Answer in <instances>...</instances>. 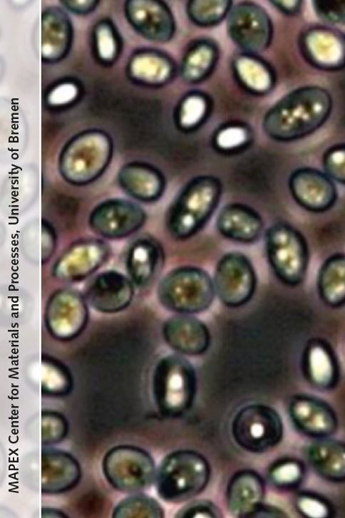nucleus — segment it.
I'll list each match as a JSON object with an SVG mask.
<instances>
[{"label":"nucleus","instance_id":"a211bd4d","mask_svg":"<svg viewBox=\"0 0 345 518\" xmlns=\"http://www.w3.org/2000/svg\"><path fill=\"white\" fill-rule=\"evenodd\" d=\"M216 226L224 237L249 244L259 239L264 224L260 214L251 207L242 203H230L220 210Z\"/></svg>","mask_w":345,"mask_h":518},{"label":"nucleus","instance_id":"f8f14e48","mask_svg":"<svg viewBox=\"0 0 345 518\" xmlns=\"http://www.w3.org/2000/svg\"><path fill=\"white\" fill-rule=\"evenodd\" d=\"M110 454L105 459V475L118 488L138 492L148 487L153 482L155 465L145 451L137 447H124Z\"/></svg>","mask_w":345,"mask_h":518},{"label":"nucleus","instance_id":"ea45409f","mask_svg":"<svg viewBox=\"0 0 345 518\" xmlns=\"http://www.w3.org/2000/svg\"><path fill=\"white\" fill-rule=\"evenodd\" d=\"M95 1H66V6L71 11L76 14H87L96 8L97 3Z\"/></svg>","mask_w":345,"mask_h":518},{"label":"nucleus","instance_id":"dca6fc26","mask_svg":"<svg viewBox=\"0 0 345 518\" xmlns=\"http://www.w3.org/2000/svg\"><path fill=\"white\" fill-rule=\"evenodd\" d=\"M176 67L163 51L143 48L132 55L128 64L129 77L136 83L150 88L163 86L174 78Z\"/></svg>","mask_w":345,"mask_h":518},{"label":"nucleus","instance_id":"aec40b11","mask_svg":"<svg viewBox=\"0 0 345 518\" xmlns=\"http://www.w3.org/2000/svg\"><path fill=\"white\" fill-rule=\"evenodd\" d=\"M133 295L130 281L115 272L98 276L91 285L88 298L97 309L113 312L127 306Z\"/></svg>","mask_w":345,"mask_h":518},{"label":"nucleus","instance_id":"9d476101","mask_svg":"<svg viewBox=\"0 0 345 518\" xmlns=\"http://www.w3.org/2000/svg\"><path fill=\"white\" fill-rule=\"evenodd\" d=\"M215 294L223 304L238 308L248 303L254 294L257 276L249 259L237 252L223 255L214 274Z\"/></svg>","mask_w":345,"mask_h":518},{"label":"nucleus","instance_id":"6ab92c4d","mask_svg":"<svg viewBox=\"0 0 345 518\" xmlns=\"http://www.w3.org/2000/svg\"><path fill=\"white\" fill-rule=\"evenodd\" d=\"M73 37L71 21L57 7L46 9L42 14V58L56 62L70 50Z\"/></svg>","mask_w":345,"mask_h":518},{"label":"nucleus","instance_id":"393cba45","mask_svg":"<svg viewBox=\"0 0 345 518\" xmlns=\"http://www.w3.org/2000/svg\"><path fill=\"white\" fill-rule=\"evenodd\" d=\"M232 68L237 82L253 95H264L273 87L272 70L257 54L242 52L233 59Z\"/></svg>","mask_w":345,"mask_h":518},{"label":"nucleus","instance_id":"bb28decb","mask_svg":"<svg viewBox=\"0 0 345 518\" xmlns=\"http://www.w3.org/2000/svg\"><path fill=\"white\" fill-rule=\"evenodd\" d=\"M208 95L200 91H191L179 101L175 111V123L183 132H191L200 128L211 112Z\"/></svg>","mask_w":345,"mask_h":518},{"label":"nucleus","instance_id":"473e14b6","mask_svg":"<svg viewBox=\"0 0 345 518\" xmlns=\"http://www.w3.org/2000/svg\"><path fill=\"white\" fill-rule=\"evenodd\" d=\"M123 517H163V509L153 498L137 495L123 502Z\"/></svg>","mask_w":345,"mask_h":518},{"label":"nucleus","instance_id":"0eeeda50","mask_svg":"<svg viewBox=\"0 0 345 518\" xmlns=\"http://www.w3.org/2000/svg\"><path fill=\"white\" fill-rule=\"evenodd\" d=\"M265 247L269 263L280 279L294 283L302 276L307 249L299 230L287 222L274 223L267 230Z\"/></svg>","mask_w":345,"mask_h":518},{"label":"nucleus","instance_id":"f3484780","mask_svg":"<svg viewBox=\"0 0 345 518\" xmlns=\"http://www.w3.org/2000/svg\"><path fill=\"white\" fill-rule=\"evenodd\" d=\"M264 487L254 470H242L230 478L226 490L229 512L237 517H252L262 506Z\"/></svg>","mask_w":345,"mask_h":518},{"label":"nucleus","instance_id":"e433bc0d","mask_svg":"<svg viewBox=\"0 0 345 518\" xmlns=\"http://www.w3.org/2000/svg\"><path fill=\"white\" fill-rule=\"evenodd\" d=\"M300 476V468L293 462L277 464L270 471V477L279 486H288L297 482Z\"/></svg>","mask_w":345,"mask_h":518},{"label":"nucleus","instance_id":"412c9836","mask_svg":"<svg viewBox=\"0 0 345 518\" xmlns=\"http://www.w3.org/2000/svg\"><path fill=\"white\" fill-rule=\"evenodd\" d=\"M120 184L133 197L143 202L158 200L163 194L165 180L155 167L143 162L125 166L120 175Z\"/></svg>","mask_w":345,"mask_h":518},{"label":"nucleus","instance_id":"ddd939ff","mask_svg":"<svg viewBox=\"0 0 345 518\" xmlns=\"http://www.w3.org/2000/svg\"><path fill=\"white\" fill-rule=\"evenodd\" d=\"M126 19L143 38L167 43L175 33V21L169 6L160 1H129L125 4Z\"/></svg>","mask_w":345,"mask_h":518},{"label":"nucleus","instance_id":"f704fd0d","mask_svg":"<svg viewBox=\"0 0 345 518\" xmlns=\"http://www.w3.org/2000/svg\"><path fill=\"white\" fill-rule=\"evenodd\" d=\"M314 6L322 20L331 24H345V1H316Z\"/></svg>","mask_w":345,"mask_h":518},{"label":"nucleus","instance_id":"7ed1b4c3","mask_svg":"<svg viewBox=\"0 0 345 518\" xmlns=\"http://www.w3.org/2000/svg\"><path fill=\"white\" fill-rule=\"evenodd\" d=\"M211 470L200 453L181 450L168 454L155 474L156 489L164 501L180 503L200 494L207 487Z\"/></svg>","mask_w":345,"mask_h":518},{"label":"nucleus","instance_id":"2f4dec72","mask_svg":"<svg viewBox=\"0 0 345 518\" xmlns=\"http://www.w3.org/2000/svg\"><path fill=\"white\" fill-rule=\"evenodd\" d=\"M118 36L112 25L103 21L94 31V43L97 53L102 61H115L119 49Z\"/></svg>","mask_w":345,"mask_h":518},{"label":"nucleus","instance_id":"9b49d317","mask_svg":"<svg viewBox=\"0 0 345 518\" xmlns=\"http://www.w3.org/2000/svg\"><path fill=\"white\" fill-rule=\"evenodd\" d=\"M288 188L294 201L303 209L321 214L333 208L339 192L325 172L311 167H299L291 172Z\"/></svg>","mask_w":345,"mask_h":518},{"label":"nucleus","instance_id":"cd10ccee","mask_svg":"<svg viewBox=\"0 0 345 518\" xmlns=\"http://www.w3.org/2000/svg\"><path fill=\"white\" fill-rule=\"evenodd\" d=\"M103 257V247L97 243L80 245L65 257L60 264L61 274L66 277L78 279L90 273Z\"/></svg>","mask_w":345,"mask_h":518},{"label":"nucleus","instance_id":"2eb2a0df","mask_svg":"<svg viewBox=\"0 0 345 518\" xmlns=\"http://www.w3.org/2000/svg\"><path fill=\"white\" fill-rule=\"evenodd\" d=\"M163 336L170 348L187 356L205 353L211 342L207 326L188 314H179L168 318L163 324Z\"/></svg>","mask_w":345,"mask_h":518},{"label":"nucleus","instance_id":"72a5a7b5","mask_svg":"<svg viewBox=\"0 0 345 518\" xmlns=\"http://www.w3.org/2000/svg\"><path fill=\"white\" fill-rule=\"evenodd\" d=\"M322 166L331 180L345 185V143L328 148L322 156Z\"/></svg>","mask_w":345,"mask_h":518},{"label":"nucleus","instance_id":"f257e3e1","mask_svg":"<svg viewBox=\"0 0 345 518\" xmlns=\"http://www.w3.org/2000/svg\"><path fill=\"white\" fill-rule=\"evenodd\" d=\"M331 106V98L325 89L314 86L299 88L270 108L264 117L262 128L276 141L299 140L324 125Z\"/></svg>","mask_w":345,"mask_h":518},{"label":"nucleus","instance_id":"6e6552de","mask_svg":"<svg viewBox=\"0 0 345 518\" xmlns=\"http://www.w3.org/2000/svg\"><path fill=\"white\" fill-rule=\"evenodd\" d=\"M234 441L242 450L251 453H263L280 440L282 425L277 413L262 404L242 408L231 424Z\"/></svg>","mask_w":345,"mask_h":518},{"label":"nucleus","instance_id":"f03ea898","mask_svg":"<svg viewBox=\"0 0 345 518\" xmlns=\"http://www.w3.org/2000/svg\"><path fill=\"white\" fill-rule=\"evenodd\" d=\"M222 187L212 175H200L188 181L171 204L167 215V227L177 240H185L205 225L217 207Z\"/></svg>","mask_w":345,"mask_h":518},{"label":"nucleus","instance_id":"c9c22d12","mask_svg":"<svg viewBox=\"0 0 345 518\" xmlns=\"http://www.w3.org/2000/svg\"><path fill=\"white\" fill-rule=\"evenodd\" d=\"M219 509L211 502L198 500L192 502L180 509L176 514L177 517H220Z\"/></svg>","mask_w":345,"mask_h":518},{"label":"nucleus","instance_id":"20e7f679","mask_svg":"<svg viewBox=\"0 0 345 518\" xmlns=\"http://www.w3.org/2000/svg\"><path fill=\"white\" fill-rule=\"evenodd\" d=\"M197 381L192 365L178 355H168L157 364L153 390L157 406L165 416L176 418L192 407Z\"/></svg>","mask_w":345,"mask_h":518},{"label":"nucleus","instance_id":"4468645a","mask_svg":"<svg viewBox=\"0 0 345 518\" xmlns=\"http://www.w3.org/2000/svg\"><path fill=\"white\" fill-rule=\"evenodd\" d=\"M145 212L137 204L123 200H109L98 205L92 212L91 224L100 234L118 238L127 236L144 224Z\"/></svg>","mask_w":345,"mask_h":518},{"label":"nucleus","instance_id":"423d86ee","mask_svg":"<svg viewBox=\"0 0 345 518\" xmlns=\"http://www.w3.org/2000/svg\"><path fill=\"white\" fill-rule=\"evenodd\" d=\"M110 138L101 131L80 133L71 139L60 156V167L71 182L83 184L97 177L111 157Z\"/></svg>","mask_w":345,"mask_h":518},{"label":"nucleus","instance_id":"b1692460","mask_svg":"<svg viewBox=\"0 0 345 518\" xmlns=\"http://www.w3.org/2000/svg\"><path fill=\"white\" fill-rule=\"evenodd\" d=\"M219 48L210 39H198L186 49L180 66L184 81L196 84L206 80L213 72L219 58Z\"/></svg>","mask_w":345,"mask_h":518},{"label":"nucleus","instance_id":"1a4fd4ad","mask_svg":"<svg viewBox=\"0 0 345 518\" xmlns=\"http://www.w3.org/2000/svg\"><path fill=\"white\" fill-rule=\"evenodd\" d=\"M226 19L228 36L243 53L257 55L271 43L272 24L261 6L249 1L238 3Z\"/></svg>","mask_w":345,"mask_h":518},{"label":"nucleus","instance_id":"a19ab883","mask_svg":"<svg viewBox=\"0 0 345 518\" xmlns=\"http://www.w3.org/2000/svg\"><path fill=\"white\" fill-rule=\"evenodd\" d=\"M271 2L278 9L287 14L295 13L299 6V1H272Z\"/></svg>","mask_w":345,"mask_h":518},{"label":"nucleus","instance_id":"c756f323","mask_svg":"<svg viewBox=\"0 0 345 518\" xmlns=\"http://www.w3.org/2000/svg\"><path fill=\"white\" fill-rule=\"evenodd\" d=\"M251 139L249 129L240 123H232L220 128L215 133L213 143L222 152H232L246 147Z\"/></svg>","mask_w":345,"mask_h":518},{"label":"nucleus","instance_id":"39448f33","mask_svg":"<svg viewBox=\"0 0 345 518\" xmlns=\"http://www.w3.org/2000/svg\"><path fill=\"white\" fill-rule=\"evenodd\" d=\"M215 294L213 281L202 269L192 266L175 268L160 281L158 296L162 305L180 314L207 310Z\"/></svg>","mask_w":345,"mask_h":518},{"label":"nucleus","instance_id":"7c9ffc66","mask_svg":"<svg viewBox=\"0 0 345 518\" xmlns=\"http://www.w3.org/2000/svg\"><path fill=\"white\" fill-rule=\"evenodd\" d=\"M291 415L297 424L311 431H326L331 426V420L325 412L304 402L294 403Z\"/></svg>","mask_w":345,"mask_h":518},{"label":"nucleus","instance_id":"58836bf2","mask_svg":"<svg viewBox=\"0 0 345 518\" xmlns=\"http://www.w3.org/2000/svg\"><path fill=\"white\" fill-rule=\"evenodd\" d=\"M302 512L311 517H322L326 514V509L319 502L307 497H302L298 502Z\"/></svg>","mask_w":345,"mask_h":518},{"label":"nucleus","instance_id":"4be33fe9","mask_svg":"<svg viewBox=\"0 0 345 518\" xmlns=\"http://www.w3.org/2000/svg\"><path fill=\"white\" fill-rule=\"evenodd\" d=\"M48 328L61 338L75 336L86 318L85 305L78 296L60 294L51 301L47 311Z\"/></svg>","mask_w":345,"mask_h":518},{"label":"nucleus","instance_id":"a878e982","mask_svg":"<svg viewBox=\"0 0 345 518\" xmlns=\"http://www.w3.org/2000/svg\"><path fill=\"white\" fill-rule=\"evenodd\" d=\"M163 261V251L157 242L150 238L135 241L128 251L127 267L132 281L145 286L154 279Z\"/></svg>","mask_w":345,"mask_h":518},{"label":"nucleus","instance_id":"5701e85b","mask_svg":"<svg viewBox=\"0 0 345 518\" xmlns=\"http://www.w3.org/2000/svg\"><path fill=\"white\" fill-rule=\"evenodd\" d=\"M302 46L309 60L319 67L333 68L345 61V40L334 31L312 29L304 37Z\"/></svg>","mask_w":345,"mask_h":518},{"label":"nucleus","instance_id":"4c0bfd02","mask_svg":"<svg viewBox=\"0 0 345 518\" xmlns=\"http://www.w3.org/2000/svg\"><path fill=\"white\" fill-rule=\"evenodd\" d=\"M77 89L72 83H63L55 88L51 93L48 100L52 104H63L76 96Z\"/></svg>","mask_w":345,"mask_h":518},{"label":"nucleus","instance_id":"c85d7f7f","mask_svg":"<svg viewBox=\"0 0 345 518\" xmlns=\"http://www.w3.org/2000/svg\"><path fill=\"white\" fill-rule=\"evenodd\" d=\"M232 1H190L187 4L186 12L190 20L196 26L207 28L218 25L227 18Z\"/></svg>","mask_w":345,"mask_h":518}]
</instances>
